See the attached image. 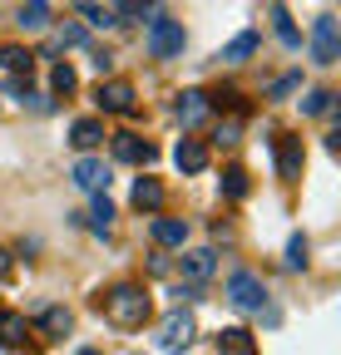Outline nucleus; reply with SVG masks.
<instances>
[{"label":"nucleus","mask_w":341,"mask_h":355,"mask_svg":"<svg viewBox=\"0 0 341 355\" xmlns=\"http://www.w3.org/2000/svg\"><path fill=\"white\" fill-rule=\"evenodd\" d=\"M307 252H312V247H307V237L297 232V237L287 242V266H307Z\"/></svg>","instance_id":"c85d7f7f"},{"label":"nucleus","mask_w":341,"mask_h":355,"mask_svg":"<svg viewBox=\"0 0 341 355\" xmlns=\"http://www.w3.org/2000/svg\"><path fill=\"white\" fill-rule=\"evenodd\" d=\"M30 340V321L20 311H0V350H25Z\"/></svg>","instance_id":"ddd939ff"},{"label":"nucleus","mask_w":341,"mask_h":355,"mask_svg":"<svg viewBox=\"0 0 341 355\" xmlns=\"http://www.w3.org/2000/svg\"><path fill=\"white\" fill-rule=\"evenodd\" d=\"M90 232H99V237H109V227H114V202L104 198V193H94V207H90Z\"/></svg>","instance_id":"412c9836"},{"label":"nucleus","mask_w":341,"mask_h":355,"mask_svg":"<svg viewBox=\"0 0 341 355\" xmlns=\"http://www.w3.org/2000/svg\"><path fill=\"white\" fill-rule=\"evenodd\" d=\"M174 163H178V173H203V168H208V148H203L198 139H178Z\"/></svg>","instance_id":"2eb2a0df"},{"label":"nucleus","mask_w":341,"mask_h":355,"mask_svg":"<svg viewBox=\"0 0 341 355\" xmlns=\"http://www.w3.org/2000/svg\"><path fill=\"white\" fill-rule=\"evenodd\" d=\"M79 15L90 20V25H99V30L119 25V15H114V10H104V6H94V0H79Z\"/></svg>","instance_id":"bb28decb"},{"label":"nucleus","mask_w":341,"mask_h":355,"mask_svg":"<svg viewBox=\"0 0 341 355\" xmlns=\"http://www.w3.org/2000/svg\"><path fill=\"white\" fill-rule=\"evenodd\" d=\"M292 89H302V74H287V79H277V84L267 89V99H287Z\"/></svg>","instance_id":"c756f323"},{"label":"nucleus","mask_w":341,"mask_h":355,"mask_svg":"<svg viewBox=\"0 0 341 355\" xmlns=\"http://www.w3.org/2000/svg\"><path fill=\"white\" fill-rule=\"evenodd\" d=\"M193 336H198V326H193V316L178 306V311H168V316L158 321V336H153V345L158 350H188L193 345Z\"/></svg>","instance_id":"7ed1b4c3"},{"label":"nucleus","mask_w":341,"mask_h":355,"mask_svg":"<svg viewBox=\"0 0 341 355\" xmlns=\"http://www.w3.org/2000/svg\"><path fill=\"white\" fill-rule=\"evenodd\" d=\"M336 94H331V89H312V94L302 99V114H322V119H336Z\"/></svg>","instance_id":"5701e85b"},{"label":"nucleus","mask_w":341,"mask_h":355,"mask_svg":"<svg viewBox=\"0 0 341 355\" xmlns=\"http://www.w3.org/2000/svg\"><path fill=\"white\" fill-rule=\"evenodd\" d=\"M55 44H60V50H65V44H84V30H79V25H65V30L55 35Z\"/></svg>","instance_id":"7c9ffc66"},{"label":"nucleus","mask_w":341,"mask_h":355,"mask_svg":"<svg viewBox=\"0 0 341 355\" xmlns=\"http://www.w3.org/2000/svg\"><path fill=\"white\" fill-rule=\"evenodd\" d=\"M10 277H15V257L0 247V282H10Z\"/></svg>","instance_id":"2f4dec72"},{"label":"nucleus","mask_w":341,"mask_h":355,"mask_svg":"<svg viewBox=\"0 0 341 355\" xmlns=\"http://www.w3.org/2000/svg\"><path fill=\"white\" fill-rule=\"evenodd\" d=\"M149 55L153 60H174V55H183V25L178 20H168V15H158L153 25H149Z\"/></svg>","instance_id":"20e7f679"},{"label":"nucleus","mask_w":341,"mask_h":355,"mask_svg":"<svg viewBox=\"0 0 341 355\" xmlns=\"http://www.w3.org/2000/svg\"><path fill=\"white\" fill-rule=\"evenodd\" d=\"M312 60H317V64H336V60H341L336 15H317V25H312Z\"/></svg>","instance_id":"39448f33"},{"label":"nucleus","mask_w":341,"mask_h":355,"mask_svg":"<svg viewBox=\"0 0 341 355\" xmlns=\"http://www.w3.org/2000/svg\"><path fill=\"white\" fill-rule=\"evenodd\" d=\"M223 198H233V202L247 198V173L242 168H223Z\"/></svg>","instance_id":"a878e982"},{"label":"nucleus","mask_w":341,"mask_h":355,"mask_svg":"<svg viewBox=\"0 0 341 355\" xmlns=\"http://www.w3.org/2000/svg\"><path fill=\"white\" fill-rule=\"evenodd\" d=\"M302 168H307L302 139H297V133H277V173L287 178V183H297V178H302Z\"/></svg>","instance_id":"0eeeda50"},{"label":"nucleus","mask_w":341,"mask_h":355,"mask_svg":"<svg viewBox=\"0 0 341 355\" xmlns=\"http://www.w3.org/2000/svg\"><path fill=\"white\" fill-rule=\"evenodd\" d=\"M134 207L139 212H158L163 207V183H158V178H139V183H134Z\"/></svg>","instance_id":"6ab92c4d"},{"label":"nucleus","mask_w":341,"mask_h":355,"mask_svg":"<svg viewBox=\"0 0 341 355\" xmlns=\"http://www.w3.org/2000/svg\"><path fill=\"white\" fill-rule=\"evenodd\" d=\"M153 242L158 247H183L188 242V222L183 217H153Z\"/></svg>","instance_id":"dca6fc26"},{"label":"nucleus","mask_w":341,"mask_h":355,"mask_svg":"<svg viewBox=\"0 0 341 355\" xmlns=\"http://www.w3.org/2000/svg\"><path fill=\"white\" fill-rule=\"evenodd\" d=\"M94 104H99L104 114H134V84H129V79H104V84L94 89Z\"/></svg>","instance_id":"423d86ee"},{"label":"nucleus","mask_w":341,"mask_h":355,"mask_svg":"<svg viewBox=\"0 0 341 355\" xmlns=\"http://www.w3.org/2000/svg\"><path fill=\"white\" fill-rule=\"evenodd\" d=\"M69 326H74V316H69L65 306H40V311H35V331L50 336V340H65Z\"/></svg>","instance_id":"f8f14e48"},{"label":"nucleus","mask_w":341,"mask_h":355,"mask_svg":"<svg viewBox=\"0 0 341 355\" xmlns=\"http://www.w3.org/2000/svg\"><path fill=\"white\" fill-rule=\"evenodd\" d=\"M30 64H35L30 50H20V44H0V69H6V74H30Z\"/></svg>","instance_id":"4be33fe9"},{"label":"nucleus","mask_w":341,"mask_h":355,"mask_svg":"<svg viewBox=\"0 0 341 355\" xmlns=\"http://www.w3.org/2000/svg\"><path fill=\"white\" fill-rule=\"evenodd\" d=\"M69 178H74V188H84V193H104V188H109V163L84 153V158L69 168Z\"/></svg>","instance_id":"9d476101"},{"label":"nucleus","mask_w":341,"mask_h":355,"mask_svg":"<svg viewBox=\"0 0 341 355\" xmlns=\"http://www.w3.org/2000/svg\"><path fill=\"white\" fill-rule=\"evenodd\" d=\"M69 144H74L79 153L99 148V144H104V123H99V119H74V128H69Z\"/></svg>","instance_id":"4468645a"},{"label":"nucleus","mask_w":341,"mask_h":355,"mask_svg":"<svg viewBox=\"0 0 341 355\" xmlns=\"http://www.w3.org/2000/svg\"><path fill=\"white\" fill-rule=\"evenodd\" d=\"M228 306H233V311H242V316L263 311V306H267V286H263V277H252V272H233V277H228Z\"/></svg>","instance_id":"f03ea898"},{"label":"nucleus","mask_w":341,"mask_h":355,"mask_svg":"<svg viewBox=\"0 0 341 355\" xmlns=\"http://www.w3.org/2000/svg\"><path fill=\"white\" fill-rule=\"evenodd\" d=\"M213 345H218L223 355H252V350H258L252 331H242V326H228V331H218V340H213Z\"/></svg>","instance_id":"f3484780"},{"label":"nucleus","mask_w":341,"mask_h":355,"mask_svg":"<svg viewBox=\"0 0 341 355\" xmlns=\"http://www.w3.org/2000/svg\"><path fill=\"white\" fill-rule=\"evenodd\" d=\"M252 55H258V30H242L238 40L223 44V55H218V60H223V64H242V60H252Z\"/></svg>","instance_id":"a211bd4d"},{"label":"nucleus","mask_w":341,"mask_h":355,"mask_svg":"<svg viewBox=\"0 0 341 355\" xmlns=\"http://www.w3.org/2000/svg\"><path fill=\"white\" fill-rule=\"evenodd\" d=\"M238 133H242V123H238V119H223V123H218V133H213V144L233 148V144H238Z\"/></svg>","instance_id":"cd10ccee"},{"label":"nucleus","mask_w":341,"mask_h":355,"mask_svg":"<svg viewBox=\"0 0 341 355\" xmlns=\"http://www.w3.org/2000/svg\"><path fill=\"white\" fill-rule=\"evenodd\" d=\"M272 25H277V40L287 44V50H302V30L292 25V15H287L282 6H272Z\"/></svg>","instance_id":"b1692460"},{"label":"nucleus","mask_w":341,"mask_h":355,"mask_svg":"<svg viewBox=\"0 0 341 355\" xmlns=\"http://www.w3.org/2000/svg\"><path fill=\"white\" fill-rule=\"evenodd\" d=\"M174 114H178V123H183V128H203V123H208V114H213V99L203 94V89H183L178 104H174Z\"/></svg>","instance_id":"1a4fd4ad"},{"label":"nucleus","mask_w":341,"mask_h":355,"mask_svg":"<svg viewBox=\"0 0 341 355\" xmlns=\"http://www.w3.org/2000/svg\"><path fill=\"white\" fill-rule=\"evenodd\" d=\"M15 25L20 30H45L50 25V0H25L20 15H15Z\"/></svg>","instance_id":"aec40b11"},{"label":"nucleus","mask_w":341,"mask_h":355,"mask_svg":"<svg viewBox=\"0 0 341 355\" xmlns=\"http://www.w3.org/2000/svg\"><path fill=\"white\" fill-rule=\"evenodd\" d=\"M114 158H119V163H139V168H149V163L158 158V148H153L149 139H139V133H114Z\"/></svg>","instance_id":"9b49d317"},{"label":"nucleus","mask_w":341,"mask_h":355,"mask_svg":"<svg viewBox=\"0 0 341 355\" xmlns=\"http://www.w3.org/2000/svg\"><path fill=\"white\" fill-rule=\"evenodd\" d=\"M94 306L104 311V321H109V326H119V331H144V326H149V316H153V296H149L139 282H119V286L99 291V301H94Z\"/></svg>","instance_id":"f257e3e1"},{"label":"nucleus","mask_w":341,"mask_h":355,"mask_svg":"<svg viewBox=\"0 0 341 355\" xmlns=\"http://www.w3.org/2000/svg\"><path fill=\"white\" fill-rule=\"evenodd\" d=\"M74 89H79V74H74L69 64H55V69H50V94H60V99H69V94H74Z\"/></svg>","instance_id":"393cba45"},{"label":"nucleus","mask_w":341,"mask_h":355,"mask_svg":"<svg viewBox=\"0 0 341 355\" xmlns=\"http://www.w3.org/2000/svg\"><path fill=\"white\" fill-rule=\"evenodd\" d=\"M213 272H218V252H213V247H193V252L178 257V277H183V282H198V286H203Z\"/></svg>","instance_id":"6e6552de"}]
</instances>
